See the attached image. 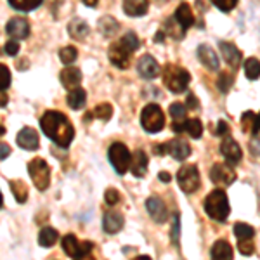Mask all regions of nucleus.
<instances>
[{"instance_id":"1","label":"nucleus","mask_w":260,"mask_h":260,"mask_svg":"<svg viewBox=\"0 0 260 260\" xmlns=\"http://www.w3.org/2000/svg\"><path fill=\"white\" fill-rule=\"evenodd\" d=\"M40 127L42 132L61 148H68L75 137L73 125L61 111H45L40 118Z\"/></svg>"},{"instance_id":"2","label":"nucleus","mask_w":260,"mask_h":260,"mask_svg":"<svg viewBox=\"0 0 260 260\" xmlns=\"http://www.w3.org/2000/svg\"><path fill=\"white\" fill-rule=\"evenodd\" d=\"M203 208L210 219L217 220V222H225L229 217V212H231L228 194H225L222 189L212 191L210 194L205 198Z\"/></svg>"},{"instance_id":"3","label":"nucleus","mask_w":260,"mask_h":260,"mask_svg":"<svg viewBox=\"0 0 260 260\" xmlns=\"http://www.w3.org/2000/svg\"><path fill=\"white\" fill-rule=\"evenodd\" d=\"M191 82V75L187 70L180 68L177 64H167L165 71H163V83L167 85V89L174 94H180L187 89Z\"/></svg>"},{"instance_id":"4","label":"nucleus","mask_w":260,"mask_h":260,"mask_svg":"<svg viewBox=\"0 0 260 260\" xmlns=\"http://www.w3.org/2000/svg\"><path fill=\"white\" fill-rule=\"evenodd\" d=\"M141 125L146 132L158 134L165 127V115L158 104H148L141 113Z\"/></svg>"},{"instance_id":"5","label":"nucleus","mask_w":260,"mask_h":260,"mask_svg":"<svg viewBox=\"0 0 260 260\" xmlns=\"http://www.w3.org/2000/svg\"><path fill=\"white\" fill-rule=\"evenodd\" d=\"M177 182L186 194H192L200 189L201 186V179H200V172L196 165H184L182 169L177 172Z\"/></svg>"},{"instance_id":"6","label":"nucleus","mask_w":260,"mask_h":260,"mask_svg":"<svg viewBox=\"0 0 260 260\" xmlns=\"http://www.w3.org/2000/svg\"><path fill=\"white\" fill-rule=\"evenodd\" d=\"M28 172H30V177L33 180V184L37 186V189L45 191L50 184V169L47 165V161L42 160V158H33L28 163Z\"/></svg>"},{"instance_id":"7","label":"nucleus","mask_w":260,"mask_h":260,"mask_svg":"<svg viewBox=\"0 0 260 260\" xmlns=\"http://www.w3.org/2000/svg\"><path fill=\"white\" fill-rule=\"evenodd\" d=\"M108 156H110V161H111L113 169L116 170V174L123 175L125 172L128 170L130 158H132V156H130L127 146H125L123 142H115V144H111Z\"/></svg>"},{"instance_id":"8","label":"nucleus","mask_w":260,"mask_h":260,"mask_svg":"<svg viewBox=\"0 0 260 260\" xmlns=\"http://www.w3.org/2000/svg\"><path fill=\"white\" fill-rule=\"evenodd\" d=\"M154 153H158V154L167 153V154H170L174 160L182 161L191 154V146L182 139H172L169 142H165V144H158L156 148H154Z\"/></svg>"},{"instance_id":"9","label":"nucleus","mask_w":260,"mask_h":260,"mask_svg":"<svg viewBox=\"0 0 260 260\" xmlns=\"http://www.w3.org/2000/svg\"><path fill=\"white\" fill-rule=\"evenodd\" d=\"M94 248L90 241H78L77 236L73 234H68V236L62 238V250L73 258H78V257H83V255H89L90 250Z\"/></svg>"},{"instance_id":"10","label":"nucleus","mask_w":260,"mask_h":260,"mask_svg":"<svg viewBox=\"0 0 260 260\" xmlns=\"http://www.w3.org/2000/svg\"><path fill=\"white\" fill-rule=\"evenodd\" d=\"M210 179L217 186H231L236 180V172L229 163H215L210 170Z\"/></svg>"},{"instance_id":"11","label":"nucleus","mask_w":260,"mask_h":260,"mask_svg":"<svg viewBox=\"0 0 260 260\" xmlns=\"http://www.w3.org/2000/svg\"><path fill=\"white\" fill-rule=\"evenodd\" d=\"M130 50L125 47L121 42H115L111 44L110 50H108V57H110L111 64H115L120 70H127L130 66Z\"/></svg>"},{"instance_id":"12","label":"nucleus","mask_w":260,"mask_h":260,"mask_svg":"<svg viewBox=\"0 0 260 260\" xmlns=\"http://www.w3.org/2000/svg\"><path fill=\"white\" fill-rule=\"evenodd\" d=\"M137 73L144 80H153V78H156L160 75V64H158L153 56L144 54L139 59V62H137Z\"/></svg>"},{"instance_id":"13","label":"nucleus","mask_w":260,"mask_h":260,"mask_svg":"<svg viewBox=\"0 0 260 260\" xmlns=\"http://www.w3.org/2000/svg\"><path fill=\"white\" fill-rule=\"evenodd\" d=\"M220 153H222V156L228 160L229 165H238L243 158V151L240 148V144L234 139H231V137H225V139L222 141Z\"/></svg>"},{"instance_id":"14","label":"nucleus","mask_w":260,"mask_h":260,"mask_svg":"<svg viewBox=\"0 0 260 260\" xmlns=\"http://www.w3.org/2000/svg\"><path fill=\"white\" fill-rule=\"evenodd\" d=\"M220 50H222L224 61L228 62L234 71H238V68L241 66V59H243L241 50L234 44H231V42H220Z\"/></svg>"},{"instance_id":"15","label":"nucleus","mask_w":260,"mask_h":260,"mask_svg":"<svg viewBox=\"0 0 260 260\" xmlns=\"http://www.w3.org/2000/svg\"><path fill=\"white\" fill-rule=\"evenodd\" d=\"M146 208H148L151 219L154 222H158V224H163V222L167 220V217H169L165 203H163V200H160L158 196H151V198L146 201Z\"/></svg>"},{"instance_id":"16","label":"nucleus","mask_w":260,"mask_h":260,"mask_svg":"<svg viewBox=\"0 0 260 260\" xmlns=\"http://www.w3.org/2000/svg\"><path fill=\"white\" fill-rule=\"evenodd\" d=\"M198 59L201 61V64L205 66V68H208V70H212V71H215V70H219V66H220V61H219V57H217V54H215V50H213L210 45H200L198 47Z\"/></svg>"},{"instance_id":"17","label":"nucleus","mask_w":260,"mask_h":260,"mask_svg":"<svg viewBox=\"0 0 260 260\" xmlns=\"http://www.w3.org/2000/svg\"><path fill=\"white\" fill-rule=\"evenodd\" d=\"M16 142L19 144V148L28 149V151H35V149H39V134H37V130H33L31 127H24L18 134Z\"/></svg>"},{"instance_id":"18","label":"nucleus","mask_w":260,"mask_h":260,"mask_svg":"<svg viewBox=\"0 0 260 260\" xmlns=\"http://www.w3.org/2000/svg\"><path fill=\"white\" fill-rule=\"evenodd\" d=\"M7 33L14 39H26L30 35V24L24 18H12L6 26Z\"/></svg>"},{"instance_id":"19","label":"nucleus","mask_w":260,"mask_h":260,"mask_svg":"<svg viewBox=\"0 0 260 260\" xmlns=\"http://www.w3.org/2000/svg\"><path fill=\"white\" fill-rule=\"evenodd\" d=\"M59 78H61L62 87H66L68 90H73V89H77V87H80L82 71L78 68H73V66H68V68H64L61 71Z\"/></svg>"},{"instance_id":"20","label":"nucleus","mask_w":260,"mask_h":260,"mask_svg":"<svg viewBox=\"0 0 260 260\" xmlns=\"http://www.w3.org/2000/svg\"><path fill=\"white\" fill-rule=\"evenodd\" d=\"M174 18L175 21L180 24V28H182L184 31H187L189 28L194 24V14H192V9H191V6L189 4H180V6L177 7V11H175V14H174Z\"/></svg>"},{"instance_id":"21","label":"nucleus","mask_w":260,"mask_h":260,"mask_svg":"<svg viewBox=\"0 0 260 260\" xmlns=\"http://www.w3.org/2000/svg\"><path fill=\"white\" fill-rule=\"evenodd\" d=\"M148 154L144 153L142 149H137L134 153V156L130 158V169H132V174L136 177H144L146 172H148Z\"/></svg>"},{"instance_id":"22","label":"nucleus","mask_w":260,"mask_h":260,"mask_svg":"<svg viewBox=\"0 0 260 260\" xmlns=\"http://www.w3.org/2000/svg\"><path fill=\"white\" fill-rule=\"evenodd\" d=\"M170 116H172V128L174 132H184V123H186V106L180 103L170 104Z\"/></svg>"},{"instance_id":"23","label":"nucleus","mask_w":260,"mask_h":260,"mask_svg":"<svg viewBox=\"0 0 260 260\" xmlns=\"http://www.w3.org/2000/svg\"><path fill=\"white\" fill-rule=\"evenodd\" d=\"M149 9L148 0H123V12L130 18L144 16Z\"/></svg>"},{"instance_id":"24","label":"nucleus","mask_w":260,"mask_h":260,"mask_svg":"<svg viewBox=\"0 0 260 260\" xmlns=\"http://www.w3.org/2000/svg\"><path fill=\"white\" fill-rule=\"evenodd\" d=\"M123 222H125L123 215H121L120 212H108L106 215H104L103 228L108 234H116L123 228Z\"/></svg>"},{"instance_id":"25","label":"nucleus","mask_w":260,"mask_h":260,"mask_svg":"<svg viewBox=\"0 0 260 260\" xmlns=\"http://www.w3.org/2000/svg\"><path fill=\"white\" fill-rule=\"evenodd\" d=\"M212 260H233V246L225 240H217L212 246Z\"/></svg>"},{"instance_id":"26","label":"nucleus","mask_w":260,"mask_h":260,"mask_svg":"<svg viewBox=\"0 0 260 260\" xmlns=\"http://www.w3.org/2000/svg\"><path fill=\"white\" fill-rule=\"evenodd\" d=\"M68 31H70V35L73 37L75 40H83V39H87L90 28H89V24H87L83 19L77 18V19H73L68 24Z\"/></svg>"},{"instance_id":"27","label":"nucleus","mask_w":260,"mask_h":260,"mask_svg":"<svg viewBox=\"0 0 260 260\" xmlns=\"http://www.w3.org/2000/svg\"><path fill=\"white\" fill-rule=\"evenodd\" d=\"M85 101H87V92L82 89V87H77V89L70 90L68 98H66V103L71 110H82L85 106Z\"/></svg>"},{"instance_id":"28","label":"nucleus","mask_w":260,"mask_h":260,"mask_svg":"<svg viewBox=\"0 0 260 260\" xmlns=\"http://www.w3.org/2000/svg\"><path fill=\"white\" fill-rule=\"evenodd\" d=\"M57 240H59V234H57L56 229L42 228L40 234H39V245L40 246H44V248H50V246L56 245Z\"/></svg>"},{"instance_id":"29","label":"nucleus","mask_w":260,"mask_h":260,"mask_svg":"<svg viewBox=\"0 0 260 260\" xmlns=\"http://www.w3.org/2000/svg\"><path fill=\"white\" fill-rule=\"evenodd\" d=\"M99 30L104 37H113L120 30V24L116 23V19L111 18V16H104V18L99 19Z\"/></svg>"},{"instance_id":"30","label":"nucleus","mask_w":260,"mask_h":260,"mask_svg":"<svg viewBox=\"0 0 260 260\" xmlns=\"http://www.w3.org/2000/svg\"><path fill=\"white\" fill-rule=\"evenodd\" d=\"M184 33H186V31L180 28V24L177 23V21H175L174 16L167 19V23H165V35L172 37L174 40H182L184 39Z\"/></svg>"},{"instance_id":"31","label":"nucleus","mask_w":260,"mask_h":260,"mask_svg":"<svg viewBox=\"0 0 260 260\" xmlns=\"http://www.w3.org/2000/svg\"><path fill=\"white\" fill-rule=\"evenodd\" d=\"M11 191L19 203H24L28 200V186L23 180H11Z\"/></svg>"},{"instance_id":"32","label":"nucleus","mask_w":260,"mask_h":260,"mask_svg":"<svg viewBox=\"0 0 260 260\" xmlns=\"http://www.w3.org/2000/svg\"><path fill=\"white\" fill-rule=\"evenodd\" d=\"M233 231L234 236H238V240H251L255 236V229L250 224H245V222H236Z\"/></svg>"},{"instance_id":"33","label":"nucleus","mask_w":260,"mask_h":260,"mask_svg":"<svg viewBox=\"0 0 260 260\" xmlns=\"http://www.w3.org/2000/svg\"><path fill=\"white\" fill-rule=\"evenodd\" d=\"M245 73L248 80H258L260 78V61L257 57H250L245 61Z\"/></svg>"},{"instance_id":"34","label":"nucleus","mask_w":260,"mask_h":260,"mask_svg":"<svg viewBox=\"0 0 260 260\" xmlns=\"http://www.w3.org/2000/svg\"><path fill=\"white\" fill-rule=\"evenodd\" d=\"M184 132H187L192 139H200L203 136V125L198 118H192V120H186L184 123Z\"/></svg>"},{"instance_id":"35","label":"nucleus","mask_w":260,"mask_h":260,"mask_svg":"<svg viewBox=\"0 0 260 260\" xmlns=\"http://www.w3.org/2000/svg\"><path fill=\"white\" fill-rule=\"evenodd\" d=\"M9 4L14 9L23 11V12H30L42 4V0H9Z\"/></svg>"},{"instance_id":"36","label":"nucleus","mask_w":260,"mask_h":260,"mask_svg":"<svg viewBox=\"0 0 260 260\" xmlns=\"http://www.w3.org/2000/svg\"><path fill=\"white\" fill-rule=\"evenodd\" d=\"M121 44L127 47L130 52H134V50H137L141 47V40H139V37L136 35L134 31H128V33H125L123 37H121Z\"/></svg>"},{"instance_id":"37","label":"nucleus","mask_w":260,"mask_h":260,"mask_svg":"<svg viewBox=\"0 0 260 260\" xmlns=\"http://www.w3.org/2000/svg\"><path fill=\"white\" fill-rule=\"evenodd\" d=\"M233 82H234V77L233 73H229V71H222L219 80H217V87H219L220 92H229V89L233 87Z\"/></svg>"},{"instance_id":"38","label":"nucleus","mask_w":260,"mask_h":260,"mask_svg":"<svg viewBox=\"0 0 260 260\" xmlns=\"http://www.w3.org/2000/svg\"><path fill=\"white\" fill-rule=\"evenodd\" d=\"M94 115H95V118H99V120H104V121L110 120V118H111V115H113L111 104H110V103H101L99 106H95Z\"/></svg>"},{"instance_id":"39","label":"nucleus","mask_w":260,"mask_h":260,"mask_svg":"<svg viewBox=\"0 0 260 260\" xmlns=\"http://www.w3.org/2000/svg\"><path fill=\"white\" fill-rule=\"evenodd\" d=\"M77 56H78L77 49L71 47V45H68V47H62L59 50V59H61V62H64V64H71L73 61H77Z\"/></svg>"},{"instance_id":"40","label":"nucleus","mask_w":260,"mask_h":260,"mask_svg":"<svg viewBox=\"0 0 260 260\" xmlns=\"http://www.w3.org/2000/svg\"><path fill=\"white\" fill-rule=\"evenodd\" d=\"M9 85H11V71L7 66L0 64V92L9 89Z\"/></svg>"},{"instance_id":"41","label":"nucleus","mask_w":260,"mask_h":260,"mask_svg":"<svg viewBox=\"0 0 260 260\" xmlns=\"http://www.w3.org/2000/svg\"><path fill=\"white\" fill-rule=\"evenodd\" d=\"M238 250H240L241 255L250 257V255L255 251V245H253V241H251V240H240V243H238Z\"/></svg>"},{"instance_id":"42","label":"nucleus","mask_w":260,"mask_h":260,"mask_svg":"<svg viewBox=\"0 0 260 260\" xmlns=\"http://www.w3.org/2000/svg\"><path fill=\"white\" fill-rule=\"evenodd\" d=\"M212 4L217 7V9H220L222 12H229L236 7L238 0H212Z\"/></svg>"},{"instance_id":"43","label":"nucleus","mask_w":260,"mask_h":260,"mask_svg":"<svg viewBox=\"0 0 260 260\" xmlns=\"http://www.w3.org/2000/svg\"><path fill=\"white\" fill-rule=\"evenodd\" d=\"M253 120H255V113L253 111H245L241 116V125L245 128V132H251V127H253Z\"/></svg>"},{"instance_id":"44","label":"nucleus","mask_w":260,"mask_h":260,"mask_svg":"<svg viewBox=\"0 0 260 260\" xmlns=\"http://www.w3.org/2000/svg\"><path fill=\"white\" fill-rule=\"evenodd\" d=\"M120 200H121L120 192L116 191V189H113V187H111V189H108L106 192H104V201H106L108 205H111V207H113V205L118 203Z\"/></svg>"},{"instance_id":"45","label":"nucleus","mask_w":260,"mask_h":260,"mask_svg":"<svg viewBox=\"0 0 260 260\" xmlns=\"http://www.w3.org/2000/svg\"><path fill=\"white\" fill-rule=\"evenodd\" d=\"M179 229H180V219H179V213H175L174 222H172V240H174L175 245H179Z\"/></svg>"},{"instance_id":"46","label":"nucleus","mask_w":260,"mask_h":260,"mask_svg":"<svg viewBox=\"0 0 260 260\" xmlns=\"http://www.w3.org/2000/svg\"><path fill=\"white\" fill-rule=\"evenodd\" d=\"M6 52L9 54V56H16V54L19 52V44L16 40H11L6 44Z\"/></svg>"},{"instance_id":"47","label":"nucleus","mask_w":260,"mask_h":260,"mask_svg":"<svg viewBox=\"0 0 260 260\" xmlns=\"http://www.w3.org/2000/svg\"><path fill=\"white\" fill-rule=\"evenodd\" d=\"M215 134H217V136H228V134H229V125H228V121L220 120L219 123H217Z\"/></svg>"},{"instance_id":"48","label":"nucleus","mask_w":260,"mask_h":260,"mask_svg":"<svg viewBox=\"0 0 260 260\" xmlns=\"http://www.w3.org/2000/svg\"><path fill=\"white\" fill-rule=\"evenodd\" d=\"M11 154V148L4 142H0V160H6L7 156Z\"/></svg>"},{"instance_id":"49","label":"nucleus","mask_w":260,"mask_h":260,"mask_svg":"<svg viewBox=\"0 0 260 260\" xmlns=\"http://www.w3.org/2000/svg\"><path fill=\"white\" fill-rule=\"evenodd\" d=\"M187 108H189V110H198V108H200L198 99H196L192 94L187 95Z\"/></svg>"},{"instance_id":"50","label":"nucleus","mask_w":260,"mask_h":260,"mask_svg":"<svg viewBox=\"0 0 260 260\" xmlns=\"http://www.w3.org/2000/svg\"><path fill=\"white\" fill-rule=\"evenodd\" d=\"M258 132H260V113H258V115H255L253 127H251V134H253V136H257Z\"/></svg>"},{"instance_id":"51","label":"nucleus","mask_w":260,"mask_h":260,"mask_svg":"<svg viewBox=\"0 0 260 260\" xmlns=\"http://www.w3.org/2000/svg\"><path fill=\"white\" fill-rule=\"evenodd\" d=\"M170 174L169 172H160V180H163V182H170Z\"/></svg>"},{"instance_id":"52","label":"nucleus","mask_w":260,"mask_h":260,"mask_svg":"<svg viewBox=\"0 0 260 260\" xmlns=\"http://www.w3.org/2000/svg\"><path fill=\"white\" fill-rule=\"evenodd\" d=\"M7 95L4 94V92H0V108H4V106H7Z\"/></svg>"},{"instance_id":"53","label":"nucleus","mask_w":260,"mask_h":260,"mask_svg":"<svg viewBox=\"0 0 260 260\" xmlns=\"http://www.w3.org/2000/svg\"><path fill=\"white\" fill-rule=\"evenodd\" d=\"M82 2L85 4V6H89V7H95L99 0H82Z\"/></svg>"},{"instance_id":"54","label":"nucleus","mask_w":260,"mask_h":260,"mask_svg":"<svg viewBox=\"0 0 260 260\" xmlns=\"http://www.w3.org/2000/svg\"><path fill=\"white\" fill-rule=\"evenodd\" d=\"M75 260H94V257H92V255H83V257H78Z\"/></svg>"},{"instance_id":"55","label":"nucleus","mask_w":260,"mask_h":260,"mask_svg":"<svg viewBox=\"0 0 260 260\" xmlns=\"http://www.w3.org/2000/svg\"><path fill=\"white\" fill-rule=\"evenodd\" d=\"M4 134H6V127H4V123L0 121V137H2Z\"/></svg>"},{"instance_id":"56","label":"nucleus","mask_w":260,"mask_h":260,"mask_svg":"<svg viewBox=\"0 0 260 260\" xmlns=\"http://www.w3.org/2000/svg\"><path fill=\"white\" fill-rule=\"evenodd\" d=\"M134 260H151L149 257H146V255H141V257H136Z\"/></svg>"},{"instance_id":"57","label":"nucleus","mask_w":260,"mask_h":260,"mask_svg":"<svg viewBox=\"0 0 260 260\" xmlns=\"http://www.w3.org/2000/svg\"><path fill=\"white\" fill-rule=\"evenodd\" d=\"M2 205H4V198H2V192H0V208H2Z\"/></svg>"}]
</instances>
